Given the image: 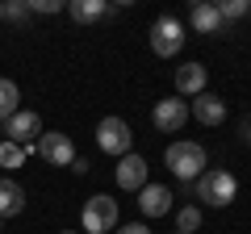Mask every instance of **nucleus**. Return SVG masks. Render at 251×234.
Segmentation results:
<instances>
[{"label":"nucleus","instance_id":"39448f33","mask_svg":"<svg viewBox=\"0 0 251 234\" xmlns=\"http://www.w3.org/2000/svg\"><path fill=\"white\" fill-rule=\"evenodd\" d=\"M180 46H184V25H180L176 17H159L151 25V50L159 54V59H176Z\"/></svg>","mask_w":251,"mask_h":234},{"label":"nucleus","instance_id":"6ab92c4d","mask_svg":"<svg viewBox=\"0 0 251 234\" xmlns=\"http://www.w3.org/2000/svg\"><path fill=\"white\" fill-rule=\"evenodd\" d=\"M21 159H25V151L17 142H0V167H21Z\"/></svg>","mask_w":251,"mask_h":234},{"label":"nucleus","instance_id":"aec40b11","mask_svg":"<svg viewBox=\"0 0 251 234\" xmlns=\"http://www.w3.org/2000/svg\"><path fill=\"white\" fill-rule=\"evenodd\" d=\"M4 17H9V21H29L34 13H29L25 0H9V4H4Z\"/></svg>","mask_w":251,"mask_h":234},{"label":"nucleus","instance_id":"20e7f679","mask_svg":"<svg viewBox=\"0 0 251 234\" xmlns=\"http://www.w3.org/2000/svg\"><path fill=\"white\" fill-rule=\"evenodd\" d=\"M97 146L105 155H117V159H122V155H130V146H134V134H130V126H126L122 117H105L97 126Z\"/></svg>","mask_w":251,"mask_h":234},{"label":"nucleus","instance_id":"f3484780","mask_svg":"<svg viewBox=\"0 0 251 234\" xmlns=\"http://www.w3.org/2000/svg\"><path fill=\"white\" fill-rule=\"evenodd\" d=\"M247 13H251V0H222V4H218V17H222V25H226V21L247 17Z\"/></svg>","mask_w":251,"mask_h":234},{"label":"nucleus","instance_id":"4468645a","mask_svg":"<svg viewBox=\"0 0 251 234\" xmlns=\"http://www.w3.org/2000/svg\"><path fill=\"white\" fill-rule=\"evenodd\" d=\"M25 209V188L9 176H0V217H17Z\"/></svg>","mask_w":251,"mask_h":234},{"label":"nucleus","instance_id":"f8f14e48","mask_svg":"<svg viewBox=\"0 0 251 234\" xmlns=\"http://www.w3.org/2000/svg\"><path fill=\"white\" fill-rule=\"evenodd\" d=\"M205 67L201 63H184V67H176V92L180 96H201L205 92Z\"/></svg>","mask_w":251,"mask_h":234},{"label":"nucleus","instance_id":"b1692460","mask_svg":"<svg viewBox=\"0 0 251 234\" xmlns=\"http://www.w3.org/2000/svg\"><path fill=\"white\" fill-rule=\"evenodd\" d=\"M0 21H4V4H0Z\"/></svg>","mask_w":251,"mask_h":234},{"label":"nucleus","instance_id":"7ed1b4c3","mask_svg":"<svg viewBox=\"0 0 251 234\" xmlns=\"http://www.w3.org/2000/svg\"><path fill=\"white\" fill-rule=\"evenodd\" d=\"M80 226H84V234H109L117 226V201H109L105 192L88 197L84 201V213H80Z\"/></svg>","mask_w":251,"mask_h":234},{"label":"nucleus","instance_id":"dca6fc26","mask_svg":"<svg viewBox=\"0 0 251 234\" xmlns=\"http://www.w3.org/2000/svg\"><path fill=\"white\" fill-rule=\"evenodd\" d=\"M17 100H21V88H17L13 80H4V75H0V121H9V117L21 109Z\"/></svg>","mask_w":251,"mask_h":234},{"label":"nucleus","instance_id":"f257e3e1","mask_svg":"<svg viewBox=\"0 0 251 234\" xmlns=\"http://www.w3.org/2000/svg\"><path fill=\"white\" fill-rule=\"evenodd\" d=\"M163 163H168V171L176 176V180H193L197 184L201 176H205V146L201 142H172L168 151H163Z\"/></svg>","mask_w":251,"mask_h":234},{"label":"nucleus","instance_id":"423d86ee","mask_svg":"<svg viewBox=\"0 0 251 234\" xmlns=\"http://www.w3.org/2000/svg\"><path fill=\"white\" fill-rule=\"evenodd\" d=\"M4 134H9V142H17L21 151H29V146L42 138V117H38L34 109H17V113L4 121Z\"/></svg>","mask_w":251,"mask_h":234},{"label":"nucleus","instance_id":"1a4fd4ad","mask_svg":"<svg viewBox=\"0 0 251 234\" xmlns=\"http://www.w3.org/2000/svg\"><path fill=\"white\" fill-rule=\"evenodd\" d=\"M113 176H117V188L138 192V188L147 184V159H143V155H134V151L122 155V159H117V171H113Z\"/></svg>","mask_w":251,"mask_h":234},{"label":"nucleus","instance_id":"9d476101","mask_svg":"<svg viewBox=\"0 0 251 234\" xmlns=\"http://www.w3.org/2000/svg\"><path fill=\"white\" fill-rule=\"evenodd\" d=\"M172 188L168 184H143L138 188V209H143V217H163V213H172Z\"/></svg>","mask_w":251,"mask_h":234},{"label":"nucleus","instance_id":"6e6552de","mask_svg":"<svg viewBox=\"0 0 251 234\" xmlns=\"http://www.w3.org/2000/svg\"><path fill=\"white\" fill-rule=\"evenodd\" d=\"M151 121H155V130H159V134H180V130H184V121H188V100H176V96L155 100Z\"/></svg>","mask_w":251,"mask_h":234},{"label":"nucleus","instance_id":"f03ea898","mask_svg":"<svg viewBox=\"0 0 251 234\" xmlns=\"http://www.w3.org/2000/svg\"><path fill=\"white\" fill-rule=\"evenodd\" d=\"M197 197L209 201L214 209H226L234 197H239V180H234V171H226V167H205V176L197 180Z\"/></svg>","mask_w":251,"mask_h":234},{"label":"nucleus","instance_id":"5701e85b","mask_svg":"<svg viewBox=\"0 0 251 234\" xmlns=\"http://www.w3.org/2000/svg\"><path fill=\"white\" fill-rule=\"evenodd\" d=\"M247 142H251V121H247Z\"/></svg>","mask_w":251,"mask_h":234},{"label":"nucleus","instance_id":"393cba45","mask_svg":"<svg viewBox=\"0 0 251 234\" xmlns=\"http://www.w3.org/2000/svg\"><path fill=\"white\" fill-rule=\"evenodd\" d=\"M63 234H75V230H63Z\"/></svg>","mask_w":251,"mask_h":234},{"label":"nucleus","instance_id":"4be33fe9","mask_svg":"<svg viewBox=\"0 0 251 234\" xmlns=\"http://www.w3.org/2000/svg\"><path fill=\"white\" fill-rule=\"evenodd\" d=\"M113 234H151V230H147V226L143 222H130V226H117V230Z\"/></svg>","mask_w":251,"mask_h":234},{"label":"nucleus","instance_id":"2eb2a0df","mask_svg":"<svg viewBox=\"0 0 251 234\" xmlns=\"http://www.w3.org/2000/svg\"><path fill=\"white\" fill-rule=\"evenodd\" d=\"M67 13H72V21H80V25H92V21L109 17L113 9H109V0H72Z\"/></svg>","mask_w":251,"mask_h":234},{"label":"nucleus","instance_id":"412c9836","mask_svg":"<svg viewBox=\"0 0 251 234\" xmlns=\"http://www.w3.org/2000/svg\"><path fill=\"white\" fill-rule=\"evenodd\" d=\"M29 13H67V4L63 0H25Z\"/></svg>","mask_w":251,"mask_h":234},{"label":"nucleus","instance_id":"ddd939ff","mask_svg":"<svg viewBox=\"0 0 251 234\" xmlns=\"http://www.w3.org/2000/svg\"><path fill=\"white\" fill-rule=\"evenodd\" d=\"M188 21H193V29H197V34H222L218 4H209V0H197V4L188 9Z\"/></svg>","mask_w":251,"mask_h":234},{"label":"nucleus","instance_id":"a878e982","mask_svg":"<svg viewBox=\"0 0 251 234\" xmlns=\"http://www.w3.org/2000/svg\"><path fill=\"white\" fill-rule=\"evenodd\" d=\"M0 226H4V217H0Z\"/></svg>","mask_w":251,"mask_h":234},{"label":"nucleus","instance_id":"a211bd4d","mask_svg":"<svg viewBox=\"0 0 251 234\" xmlns=\"http://www.w3.org/2000/svg\"><path fill=\"white\" fill-rule=\"evenodd\" d=\"M176 226H180V234H193V230L201 226V209H197V205H184V209L176 213Z\"/></svg>","mask_w":251,"mask_h":234},{"label":"nucleus","instance_id":"9b49d317","mask_svg":"<svg viewBox=\"0 0 251 234\" xmlns=\"http://www.w3.org/2000/svg\"><path fill=\"white\" fill-rule=\"evenodd\" d=\"M188 117H197L201 126H222L226 121V100L214 96V92H201V96H193V105H188Z\"/></svg>","mask_w":251,"mask_h":234},{"label":"nucleus","instance_id":"0eeeda50","mask_svg":"<svg viewBox=\"0 0 251 234\" xmlns=\"http://www.w3.org/2000/svg\"><path fill=\"white\" fill-rule=\"evenodd\" d=\"M34 151L42 155L46 163H54V167H72L75 163V146L67 134H59V130H42V138L34 142Z\"/></svg>","mask_w":251,"mask_h":234}]
</instances>
